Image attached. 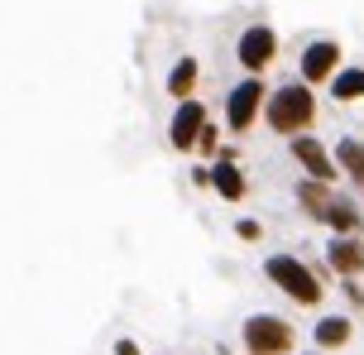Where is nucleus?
<instances>
[{
    "label": "nucleus",
    "mask_w": 364,
    "mask_h": 355,
    "mask_svg": "<svg viewBox=\"0 0 364 355\" xmlns=\"http://www.w3.org/2000/svg\"><path fill=\"white\" fill-rule=\"evenodd\" d=\"M264 125H269L273 134H283V139H292V134H307L311 125H316V92H311V82H283V87H273L269 101H264Z\"/></svg>",
    "instance_id": "1"
},
{
    "label": "nucleus",
    "mask_w": 364,
    "mask_h": 355,
    "mask_svg": "<svg viewBox=\"0 0 364 355\" xmlns=\"http://www.w3.org/2000/svg\"><path fill=\"white\" fill-rule=\"evenodd\" d=\"M264 279H269L288 302H297V307H321V298H326L321 274H316L302 255H292V250H278V255L264 260Z\"/></svg>",
    "instance_id": "2"
},
{
    "label": "nucleus",
    "mask_w": 364,
    "mask_h": 355,
    "mask_svg": "<svg viewBox=\"0 0 364 355\" xmlns=\"http://www.w3.org/2000/svg\"><path fill=\"white\" fill-rule=\"evenodd\" d=\"M240 346H245V355H292L297 327L278 312H255V317L240 322Z\"/></svg>",
    "instance_id": "3"
},
{
    "label": "nucleus",
    "mask_w": 364,
    "mask_h": 355,
    "mask_svg": "<svg viewBox=\"0 0 364 355\" xmlns=\"http://www.w3.org/2000/svg\"><path fill=\"white\" fill-rule=\"evenodd\" d=\"M264 101H269V92H264V77L245 73L225 92V125H230V134H250L259 125V115H264Z\"/></svg>",
    "instance_id": "4"
},
{
    "label": "nucleus",
    "mask_w": 364,
    "mask_h": 355,
    "mask_svg": "<svg viewBox=\"0 0 364 355\" xmlns=\"http://www.w3.org/2000/svg\"><path fill=\"white\" fill-rule=\"evenodd\" d=\"M273 58H278V29L273 24H250L245 34L235 38V63L245 68V73L264 77V68H273Z\"/></svg>",
    "instance_id": "5"
},
{
    "label": "nucleus",
    "mask_w": 364,
    "mask_h": 355,
    "mask_svg": "<svg viewBox=\"0 0 364 355\" xmlns=\"http://www.w3.org/2000/svg\"><path fill=\"white\" fill-rule=\"evenodd\" d=\"M341 68H346V48H341V38H311L307 48H302L297 77H302V82H311V87H326Z\"/></svg>",
    "instance_id": "6"
},
{
    "label": "nucleus",
    "mask_w": 364,
    "mask_h": 355,
    "mask_svg": "<svg viewBox=\"0 0 364 355\" xmlns=\"http://www.w3.org/2000/svg\"><path fill=\"white\" fill-rule=\"evenodd\" d=\"M288 154L297 159V169H302V178H321V183H336L341 178V164H336V149H326L316 134H292L288 139Z\"/></svg>",
    "instance_id": "7"
},
{
    "label": "nucleus",
    "mask_w": 364,
    "mask_h": 355,
    "mask_svg": "<svg viewBox=\"0 0 364 355\" xmlns=\"http://www.w3.org/2000/svg\"><path fill=\"white\" fill-rule=\"evenodd\" d=\"M206 120H211V111L201 106L197 96L178 101V111H173V120H168V144H173L178 154H197V139H201V130H206Z\"/></svg>",
    "instance_id": "8"
},
{
    "label": "nucleus",
    "mask_w": 364,
    "mask_h": 355,
    "mask_svg": "<svg viewBox=\"0 0 364 355\" xmlns=\"http://www.w3.org/2000/svg\"><path fill=\"white\" fill-rule=\"evenodd\" d=\"M326 269L336 279H364V235H331Z\"/></svg>",
    "instance_id": "9"
},
{
    "label": "nucleus",
    "mask_w": 364,
    "mask_h": 355,
    "mask_svg": "<svg viewBox=\"0 0 364 355\" xmlns=\"http://www.w3.org/2000/svg\"><path fill=\"white\" fill-rule=\"evenodd\" d=\"M211 192H216L220 202H245L250 183H245V169L235 164V149H220L211 159Z\"/></svg>",
    "instance_id": "10"
},
{
    "label": "nucleus",
    "mask_w": 364,
    "mask_h": 355,
    "mask_svg": "<svg viewBox=\"0 0 364 355\" xmlns=\"http://www.w3.org/2000/svg\"><path fill=\"white\" fill-rule=\"evenodd\" d=\"M350 337H355V322L346 317V312H326V317H316V327H311V346L316 351H346Z\"/></svg>",
    "instance_id": "11"
},
{
    "label": "nucleus",
    "mask_w": 364,
    "mask_h": 355,
    "mask_svg": "<svg viewBox=\"0 0 364 355\" xmlns=\"http://www.w3.org/2000/svg\"><path fill=\"white\" fill-rule=\"evenodd\" d=\"M331 202H336V183H321V178H302V183H297V206H302L307 221L326 226Z\"/></svg>",
    "instance_id": "12"
},
{
    "label": "nucleus",
    "mask_w": 364,
    "mask_h": 355,
    "mask_svg": "<svg viewBox=\"0 0 364 355\" xmlns=\"http://www.w3.org/2000/svg\"><path fill=\"white\" fill-rule=\"evenodd\" d=\"M326 231H331V235H364L360 202L346 197V192H336V202H331V211H326Z\"/></svg>",
    "instance_id": "13"
},
{
    "label": "nucleus",
    "mask_w": 364,
    "mask_h": 355,
    "mask_svg": "<svg viewBox=\"0 0 364 355\" xmlns=\"http://www.w3.org/2000/svg\"><path fill=\"white\" fill-rule=\"evenodd\" d=\"M197 82H201V63L192 53H182L173 68H168V96L173 101H187V96L197 92Z\"/></svg>",
    "instance_id": "14"
},
{
    "label": "nucleus",
    "mask_w": 364,
    "mask_h": 355,
    "mask_svg": "<svg viewBox=\"0 0 364 355\" xmlns=\"http://www.w3.org/2000/svg\"><path fill=\"white\" fill-rule=\"evenodd\" d=\"M336 164H341V173H346L350 183L364 192V139H355V134H346L341 144H336Z\"/></svg>",
    "instance_id": "15"
},
{
    "label": "nucleus",
    "mask_w": 364,
    "mask_h": 355,
    "mask_svg": "<svg viewBox=\"0 0 364 355\" xmlns=\"http://www.w3.org/2000/svg\"><path fill=\"white\" fill-rule=\"evenodd\" d=\"M331 96L341 101V106H350V101H364V68H341V73L326 82Z\"/></svg>",
    "instance_id": "16"
},
{
    "label": "nucleus",
    "mask_w": 364,
    "mask_h": 355,
    "mask_svg": "<svg viewBox=\"0 0 364 355\" xmlns=\"http://www.w3.org/2000/svg\"><path fill=\"white\" fill-rule=\"evenodd\" d=\"M197 154H206V159H216L220 154V130L206 120V130H201V139H197Z\"/></svg>",
    "instance_id": "17"
},
{
    "label": "nucleus",
    "mask_w": 364,
    "mask_h": 355,
    "mask_svg": "<svg viewBox=\"0 0 364 355\" xmlns=\"http://www.w3.org/2000/svg\"><path fill=\"white\" fill-rule=\"evenodd\" d=\"M235 235L245 245H255V240H264V226H259L255 216H240V221H235Z\"/></svg>",
    "instance_id": "18"
},
{
    "label": "nucleus",
    "mask_w": 364,
    "mask_h": 355,
    "mask_svg": "<svg viewBox=\"0 0 364 355\" xmlns=\"http://www.w3.org/2000/svg\"><path fill=\"white\" fill-rule=\"evenodd\" d=\"M341 288H346V298L355 302V307H364V288H360V279H341Z\"/></svg>",
    "instance_id": "19"
},
{
    "label": "nucleus",
    "mask_w": 364,
    "mask_h": 355,
    "mask_svg": "<svg viewBox=\"0 0 364 355\" xmlns=\"http://www.w3.org/2000/svg\"><path fill=\"white\" fill-rule=\"evenodd\" d=\"M115 355H144V351H139V341L120 337V341H115Z\"/></svg>",
    "instance_id": "20"
},
{
    "label": "nucleus",
    "mask_w": 364,
    "mask_h": 355,
    "mask_svg": "<svg viewBox=\"0 0 364 355\" xmlns=\"http://www.w3.org/2000/svg\"><path fill=\"white\" fill-rule=\"evenodd\" d=\"M292 355H297V351H292ZM311 355H326V351H311Z\"/></svg>",
    "instance_id": "21"
}]
</instances>
